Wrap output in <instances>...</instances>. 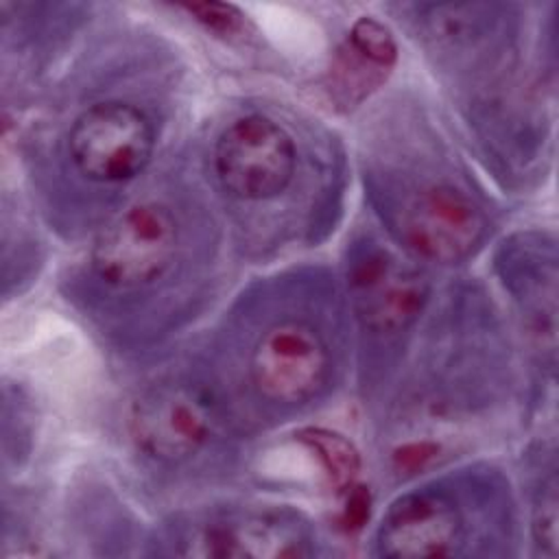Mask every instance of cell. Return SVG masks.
<instances>
[{"label":"cell","instance_id":"8fae6325","mask_svg":"<svg viewBox=\"0 0 559 559\" xmlns=\"http://www.w3.org/2000/svg\"><path fill=\"white\" fill-rule=\"evenodd\" d=\"M297 437L310 452H314L336 487H352V480L360 467V459L352 441H347L338 432L323 428H306Z\"/></svg>","mask_w":559,"mask_h":559},{"label":"cell","instance_id":"3957f363","mask_svg":"<svg viewBox=\"0 0 559 559\" xmlns=\"http://www.w3.org/2000/svg\"><path fill=\"white\" fill-rule=\"evenodd\" d=\"M181 247V225L173 207L146 199L98 234L90 251V273L107 290L135 295L170 275Z\"/></svg>","mask_w":559,"mask_h":559},{"label":"cell","instance_id":"5b68a950","mask_svg":"<svg viewBox=\"0 0 559 559\" xmlns=\"http://www.w3.org/2000/svg\"><path fill=\"white\" fill-rule=\"evenodd\" d=\"M297 162L293 133L262 114L231 120L212 148V168L221 190L251 205L280 199L297 177Z\"/></svg>","mask_w":559,"mask_h":559},{"label":"cell","instance_id":"9c48e42d","mask_svg":"<svg viewBox=\"0 0 559 559\" xmlns=\"http://www.w3.org/2000/svg\"><path fill=\"white\" fill-rule=\"evenodd\" d=\"M186 548L179 555L194 557H253V559H277V557H308L310 535L288 513H231L201 522L192 533L183 535Z\"/></svg>","mask_w":559,"mask_h":559},{"label":"cell","instance_id":"5bb4252c","mask_svg":"<svg viewBox=\"0 0 559 559\" xmlns=\"http://www.w3.org/2000/svg\"><path fill=\"white\" fill-rule=\"evenodd\" d=\"M199 24L218 35H231L242 26V13L234 4L225 2H188L181 4Z\"/></svg>","mask_w":559,"mask_h":559},{"label":"cell","instance_id":"30bf717a","mask_svg":"<svg viewBox=\"0 0 559 559\" xmlns=\"http://www.w3.org/2000/svg\"><path fill=\"white\" fill-rule=\"evenodd\" d=\"M509 286L522 304L524 317L555 345V314H557V255L555 242L544 236L537 240L522 238L504 258Z\"/></svg>","mask_w":559,"mask_h":559},{"label":"cell","instance_id":"52a82bcc","mask_svg":"<svg viewBox=\"0 0 559 559\" xmlns=\"http://www.w3.org/2000/svg\"><path fill=\"white\" fill-rule=\"evenodd\" d=\"M216 408L212 393L201 384H157L133 402L129 432L151 461L181 465L210 443Z\"/></svg>","mask_w":559,"mask_h":559},{"label":"cell","instance_id":"ba28073f","mask_svg":"<svg viewBox=\"0 0 559 559\" xmlns=\"http://www.w3.org/2000/svg\"><path fill=\"white\" fill-rule=\"evenodd\" d=\"M465 542V515L450 489L428 485L400 496L384 513L376 546L391 559L450 557Z\"/></svg>","mask_w":559,"mask_h":559},{"label":"cell","instance_id":"9a60e30c","mask_svg":"<svg viewBox=\"0 0 559 559\" xmlns=\"http://www.w3.org/2000/svg\"><path fill=\"white\" fill-rule=\"evenodd\" d=\"M367 515H369V491H365V487H352L345 511H343L345 526L360 528Z\"/></svg>","mask_w":559,"mask_h":559},{"label":"cell","instance_id":"4fadbf2b","mask_svg":"<svg viewBox=\"0 0 559 559\" xmlns=\"http://www.w3.org/2000/svg\"><path fill=\"white\" fill-rule=\"evenodd\" d=\"M347 46L380 70H389L397 59V44L391 31L369 15H362L352 24Z\"/></svg>","mask_w":559,"mask_h":559},{"label":"cell","instance_id":"6da1fadb","mask_svg":"<svg viewBox=\"0 0 559 559\" xmlns=\"http://www.w3.org/2000/svg\"><path fill=\"white\" fill-rule=\"evenodd\" d=\"M247 393L266 411L288 413L319 400L334 373V349L310 314L284 310L262 317L247 336Z\"/></svg>","mask_w":559,"mask_h":559},{"label":"cell","instance_id":"7a4b0ae2","mask_svg":"<svg viewBox=\"0 0 559 559\" xmlns=\"http://www.w3.org/2000/svg\"><path fill=\"white\" fill-rule=\"evenodd\" d=\"M389 229L413 255L456 264L485 240L489 216L465 188L448 179L408 181L382 192Z\"/></svg>","mask_w":559,"mask_h":559},{"label":"cell","instance_id":"8992f818","mask_svg":"<svg viewBox=\"0 0 559 559\" xmlns=\"http://www.w3.org/2000/svg\"><path fill=\"white\" fill-rule=\"evenodd\" d=\"M347 286L362 332L386 343L413 328L430 290L424 273L376 242L352 251Z\"/></svg>","mask_w":559,"mask_h":559},{"label":"cell","instance_id":"7c38bea8","mask_svg":"<svg viewBox=\"0 0 559 559\" xmlns=\"http://www.w3.org/2000/svg\"><path fill=\"white\" fill-rule=\"evenodd\" d=\"M542 476L537 478L531 509V531L539 550L548 557L557 555V472L555 461L548 469L542 465Z\"/></svg>","mask_w":559,"mask_h":559},{"label":"cell","instance_id":"277c9868","mask_svg":"<svg viewBox=\"0 0 559 559\" xmlns=\"http://www.w3.org/2000/svg\"><path fill=\"white\" fill-rule=\"evenodd\" d=\"M155 142V122L144 107L124 98H105L72 118L66 155L72 170L87 183L118 188L146 170Z\"/></svg>","mask_w":559,"mask_h":559}]
</instances>
